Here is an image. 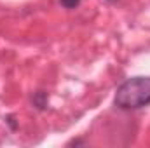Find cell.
<instances>
[{
    "mask_svg": "<svg viewBox=\"0 0 150 148\" xmlns=\"http://www.w3.org/2000/svg\"><path fill=\"white\" fill-rule=\"evenodd\" d=\"M113 103L120 110H138L150 105V77H131L122 82L117 91Z\"/></svg>",
    "mask_w": 150,
    "mask_h": 148,
    "instance_id": "1",
    "label": "cell"
},
{
    "mask_svg": "<svg viewBox=\"0 0 150 148\" xmlns=\"http://www.w3.org/2000/svg\"><path fill=\"white\" fill-rule=\"evenodd\" d=\"M47 101H49V98H47V92H44V91H37V92L32 96V105H33L37 110H45Z\"/></svg>",
    "mask_w": 150,
    "mask_h": 148,
    "instance_id": "2",
    "label": "cell"
},
{
    "mask_svg": "<svg viewBox=\"0 0 150 148\" xmlns=\"http://www.w3.org/2000/svg\"><path fill=\"white\" fill-rule=\"evenodd\" d=\"M59 4L65 9H77L80 5V0H59Z\"/></svg>",
    "mask_w": 150,
    "mask_h": 148,
    "instance_id": "3",
    "label": "cell"
},
{
    "mask_svg": "<svg viewBox=\"0 0 150 148\" xmlns=\"http://www.w3.org/2000/svg\"><path fill=\"white\" fill-rule=\"evenodd\" d=\"M5 122L9 124L11 131H16V129H18V124H16V118H14V115H7V117H5Z\"/></svg>",
    "mask_w": 150,
    "mask_h": 148,
    "instance_id": "4",
    "label": "cell"
},
{
    "mask_svg": "<svg viewBox=\"0 0 150 148\" xmlns=\"http://www.w3.org/2000/svg\"><path fill=\"white\" fill-rule=\"evenodd\" d=\"M107 2H117V0H107Z\"/></svg>",
    "mask_w": 150,
    "mask_h": 148,
    "instance_id": "5",
    "label": "cell"
}]
</instances>
